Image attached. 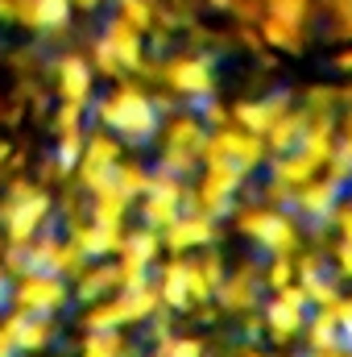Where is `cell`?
Masks as SVG:
<instances>
[{
    "label": "cell",
    "instance_id": "1",
    "mask_svg": "<svg viewBox=\"0 0 352 357\" xmlns=\"http://www.w3.org/2000/svg\"><path fill=\"white\" fill-rule=\"evenodd\" d=\"M88 116L95 125L112 129L125 146H145V142H154L158 129H162V108H158V100L141 88V84H129V79H120L108 96H99L88 108Z\"/></svg>",
    "mask_w": 352,
    "mask_h": 357
},
{
    "label": "cell",
    "instance_id": "2",
    "mask_svg": "<svg viewBox=\"0 0 352 357\" xmlns=\"http://www.w3.org/2000/svg\"><path fill=\"white\" fill-rule=\"evenodd\" d=\"M249 187V171L237 167L232 158H220V162H203L199 167V178L186 187V204L182 212H207L216 220L232 216L237 208V195Z\"/></svg>",
    "mask_w": 352,
    "mask_h": 357
},
{
    "label": "cell",
    "instance_id": "3",
    "mask_svg": "<svg viewBox=\"0 0 352 357\" xmlns=\"http://www.w3.org/2000/svg\"><path fill=\"white\" fill-rule=\"evenodd\" d=\"M71 278L54 274V270H25L13 278V295H8V307L17 312H29V316H58L67 312L71 303Z\"/></svg>",
    "mask_w": 352,
    "mask_h": 357
},
{
    "label": "cell",
    "instance_id": "4",
    "mask_svg": "<svg viewBox=\"0 0 352 357\" xmlns=\"http://www.w3.org/2000/svg\"><path fill=\"white\" fill-rule=\"evenodd\" d=\"M262 316H265V337L286 349L303 337V324L311 316V299L298 282H290L282 291H269V299L262 303Z\"/></svg>",
    "mask_w": 352,
    "mask_h": 357
},
{
    "label": "cell",
    "instance_id": "5",
    "mask_svg": "<svg viewBox=\"0 0 352 357\" xmlns=\"http://www.w3.org/2000/svg\"><path fill=\"white\" fill-rule=\"evenodd\" d=\"M158 79L175 100L199 104L203 96L216 91V59L211 54H175V59L158 63Z\"/></svg>",
    "mask_w": 352,
    "mask_h": 357
},
{
    "label": "cell",
    "instance_id": "6",
    "mask_svg": "<svg viewBox=\"0 0 352 357\" xmlns=\"http://www.w3.org/2000/svg\"><path fill=\"white\" fill-rule=\"evenodd\" d=\"M262 262H241L224 274L220 291H216V303L220 312H232V316H245V312H257L262 307Z\"/></svg>",
    "mask_w": 352,
    "mask_h": 357
},
{
    "label": "cell",
    "instance_id": "7",
    "mask_svg": "<svg viewBox=\"0 0 352 357\" xmlns=\"http://www.w3.org/2000/svg\"><path fill=\"white\" fill-rule=\"evenodd\" d=\"M216 237H220V220L207 212H182L170 229H162V245L175 258H186L203 245H216Z\"/></svg>",
    "mask_w": 352,
    "mask_h": 357
},
{
    "label": "cell",
    "instance_id": "8",
    "mask_svg": "<svg viewBox=\"0 0 352 357\" xmlns=\"http://www.w3.org/2000/svg\"><path fill=\"white\" fill-rule=\"evenodd\" d=\"M340 199V187L332 178H307L303 187H294L290 195V212H298V220H311V225H328L332 220V208Z\"/></svg>",
    "mask_w": 352,
    "mask_h": 357
},
{
    "label": "cell",
    "instance_id": "9",
    "mask_svg": "<svg viewBox=\"0 0 352 357\" xmlns=\"http://www.w3.org/2000/svg\"><path fill=\"white\" fill-rule=\"evenodd\" d=\"M154 287H158L166 312H178V316H191L195 312V299H191V287H186V258L166 254L154 266Z\"/></svg>",
    "mask_w": 352,
    "mask_h": 357
},
{
    "label": "cell",
    "instance_id": "10",
    "mask_svg": "<svg viewBox=\"0 0 352 357\" xmlns=\"http://www.w3.org/2000/svg\"><path fill=\"white\" fill-rule=\"evenodd\" d=\"M91 88H95L91 59H83V54H58L54 59V91H58V100L91 104Z\"/></svg>",
    "mask_w": 352,
    "mask_h": 357
},
{
    "label": "cell",
    "instance_id": "11",
    "mask_svg": "<svg viewBox=\"0 0 352 357\" xmlns=\"http://www.w3.org/2000/svg\"><path fill=\"white\" fill-rule=\"evenodd\" d=\"M286 108H294V96H290V91H269L262 100H237V104H232V125H241V129L265 137V129H269Z\"/></svg>",
    "mask_w": 352,
    "mask_h": 357
},
{
    "label": "cell",
    "instance_id": "12",
    "mask_svg": "<svg viewBox=\"0 0 352 357\" xmlns=\"http://www.w3.org/2000/svg\"><path fill=\"white\" fill-rule=\"evenodd\" d=\"M125 229L129 225H95V220H79L67 229V237L88 254V258H116L125 250Z\"/></svg>",
    "mask_w": 352,
    "mask_h": 357
},
{
    "label": "cell",
    "instance_id": "13",
    "mask_svg": "<svg viewBox=\"0 0 352 357\" xmlns=\"http://www.w3.org/2000/svg\"><path fill=\"white\" fill-rule=\"evenodd\" d=\"M224 258L211 250V245H203L195 258L186 254V287H191V299L195 303H207V299H216V291H220V282H224Z\"/></svg>",
    "mask_w": 352,
    "mask_h": 357
},
{
    "label": "cell",
    "instance_id": "14",
    "mask_svg": "<svg viewBox=\"0 0 352 357\" xmlns=\"http://www.w3.org/2000/svg\"><path fill=\"white\" fill-rule=\"evenodd\" d=\"M13 21L33 33H58L71 21V0H17Z\"/></svg>",
    "mask_w": 352,
    "mask_h": 357
},
{
    "label": "cell",
    "instance_id": "15",
    "mask_svg": "<svg viewBox=\"0 0 352 357\" xmlns=\"http://www.w3.org/2000/svg\"><path fill=\"white\" fill-rule=\"evenodd\" d=\"M216 137H220V146H224V158H232V162L245 167L249 175L262 171L265 162H269V150H265L262 133H249V129H241V125H224V129H216Z\"/></svg>",
    "mask_w": 352,
    "mask_h": 357
},
{
    "label": "cell",
    "instance_id": "16",
    "mask_svg": "<svg viewBox=\"0 0 352 357\" xmlns=\"http://www.w3.org/2000/svg\"><path fill=\"white\" fill-rule=\"evenodd\" d=\"M262 254H298L303 250V220L290 212V208H273V216H269V225L262 229V237L253 241Z\"/></svg>",
    "mask_w": 352,
    "mask_h": 357
},
{
    "label": "cell",
    "instance_id": "17",
    "mask_svg": "<svg viewBox=\"0 0 352 357\" xmlns=\"http://www.w3.org/2000/svg\"><path fill=\"white\" fill-rule=\"evenodd\" d=\"M154 142H158V146H175V150H191V154H199L203 142H207V125H203L199 112H191V108H182V112H166V116H162V129H158Z\"/></svg>",
    "mask_w": 352,
    "mask_h": 357
},
{
    "label": "cell",
    "instance_id": "18",
    "mask_svg": "<svg viewBox=\"0 0 352 357\" xmlns=\"http://www.w3.org/2000/svg\"><path fill=\"white\" fill-rule=\"evenodd\" d=\"M99 38L112 46V54L120 59V67L125 71H145V33L141 29H133L129 21H120V17H112L104 29H99Z\"/></svg>",
    "mask_w": 352,
    "mask_h": 357
},
{
    "label": "cell",
    "instance_id": "19",
    "mask_svg": "<svg viewBox=\"0 0 352 357\" xmlns=\"http://www.w3.org/2000/svg\"><path fill=\"white\" fill-rule=\"evenodd\" d=\"M116 291V258H91L88 266L71 278V295L79 303H91V299H104Z\"/></svg>",
    "mask_w": 352,
    "mask_h": 357
},
{
    "label": "cell",
    "instance_id": "20",
    "mask_svg": "<svg viewBox=\"0 0 352 357\" xmlns=\"http://www.w3.org/2000/svg\"><path fill=\"white\" fill-rule=\"evenodd\" d=\"M257 33H262L265 46H273V50H282V54H303L307 42H311V29H307V25H294V21L269 17V13L257 21Z\"/></svg>",
    "mask_w": 352,
    "mask_h": 357
},
{
    "label": "cell",
    "instance_id": "21",
    "mask_svg": "<svg viewBox=\"0 0 352 357\" xmlns=\"http://www.w3.org/2000/svg\"><path fill=\"white\" fill-rule=\"evenodd\" d=\"M108 328H129V307L120 291L83 303V333H108Z\"/></svg>",
    "mask_w": 352,
    "mask_h": 357
},
{
    "label": "cell",
    "instance_id": "22",
    "mask_svg": "<svg viewBox=\"0 0 352 357\" xmlns=\"http://www.w3.org/2000/svg\"><path fill=\"white\" fill-rule=\"evenodd\" d=\"M129 208H133V199L116 183H108V187L88 195V216L95 225H129Z\"/></svg>",
    "mask_w": 352,
    "mask_h": 357
},
{
    "label": "cell",
    "instance_id": "23",
    "mask_svg": "<svg viewBox=\"0 0 352 357\" xmlns=\"http://www.w3.org/2000/svg\"><path fill=\"white\" fill-rule=\"evenodd\" d=\"M319 171H323V167H319L311 154H303L298 146H294V150H286V154H273V158H269V178L286 183L290 191H294V187H303L307 178H315Z\"/></svg>",
    "mask_w": 352,
    "mask_h": 357
},
{
    "label": "cell",
    "instance_id": "24",
    "mask_svg": "<svg viewBox=\"0 0 352 357\" xmlns=\"http://www.w3.org/2000/svg\"><path fill=\"white\" fill-rule=\"evenodd\" d=\"M54 333H58L54 316H29V312H21V324H17V349H21V357L46 354L54 345Z\"/></svg>",
    "mask_w": 352,
    "mask_h": 357
},
{
    "label": "cell",
    "instance_id": "25",
    "mask_svg": "<svg viewBox=\"0 0 352 357\" xmlns=\"http://www.w3.org/2000/svg\"><path fill=\"white\" fill-rule=\"evenodd\" d=\"M303 125H307V108H303V104H298V108H286V112L265 129V150H269V158L294 150L298 137H303Z\"/></svg>",
    "mask_w": 352,
    "mask_h": 357
},
{
    "label": "cell",
    "instance_id": "26",
    "mask_svg": "<svg viewBox=\"0 0 352 357\" xmlns=\"http://www.w3.org/2000/svg\"><path fill=\"white\" fill-rule=\"evenodd\" d=\"M120 254H133V258L158 266V262L166 258V245H162V233H158V229L133 225V229H125V250H120ZM120 254H116V258H120Z\"/></svg>",
    "mask_w": 352,
    "mask_h": 357
},
{
    "label": "cell",
    "instance_id": "27",
    "mask_svg": "<svg viewBox=\"0 0 352 357\" xmlns=\"http://www.w3.org/2000/svg\"><path fill=\"white\" fill-rule=\"evenodd\" d=\"M112 183L129 195V199H141L145 191H150V183H154V167H145L141 158H120L116 162V175Z\"/></svg>",
    "mask_w": 352,
    "mask_h": 357
},
{
    "label": "cell",
    "instance_id": "28",
    "mask_svg": "<svg viewBox=\"0 0 352 357\" xmlns=\"http://www.w3.org/2000/svg\"><path fill=\"white\" fill-rule=\"evenodd\" d=\"M125 295V307H129V324H150L158 312H162V295L154 282L137 287V291H120Z\"/></svg>",
    "mask_w": 352,
    "mask_h": 357
},
{
    "label": "cell",
    "instance_id": "29",
    "mask_svg": "<svg viewBox=\"0 0 352 357\" xmlns=\"http://www.w3.org/2000/svg\"><path fill=\"white\" fill-rule=\"evenodd\" d=\"M83 158H95V162H108V167H116V162L125 158V142H120L112 129L95 125V129H88V146H83Z\"/></svg>",
    "mask_w": 352,
    "mask_h": 357
},
{
    "label": "cell",
    "instance_id": "30",
    "mask_svg": "<svg viewBox=\"0 0 352 357\" xmlns=\"http://www.w3.org/2000/svg\"><path fill=\"white\" fill-rule=\"evenodd\" d=\"M133 349L125 341V328H108V333H88L83 345H79V357H125Z\"/></svg>",
    "mask_w": 352,
    "mask_h": 357
},
{
    "label": "cell",
    "instance_id": "31",
    "mask_svg": "<svg viewBox=\"0 0 352 357\" xmlns=\"http://www.w3.org/2000/svg\"><path fill=\"white\" fill-rule=\"evenodd\" d=\"M269 216H273V208H269L265 199H253V204L232 208V225H237V233H241V237H249V241H257V237H262V229L269 225Z\"/></svg>",
    "mask_w": 352,
    "mask_h": 357
},
{
    "label": "cell",
    "instance_id": "32",
    "mask_svg": "<svg viewBox=\"0 0 352 357\" xmlns=\"http://www.w3.org/2000/svg\"><path fill=\"white\" fill-rule=\"evenodd\" d=\"M88 262H91L88 254H83V250H79V245H75V241H71V237L63 233V241L54 245V254H50L46 270H54V274H63V278H75V274L88 266Z\"/></svg>",
    "mask_w": 352,
    "mask_h": 357
},
{
    "label": "cell",
    "instance_id": "33",
    "mask_svg": "<svg viewBox=\"0 0 352 357\" xmlns=\"http://www.w3.org/2000/svg\"><path fill=\"white\" fill-rule=\"evenodd\" d=\"M265 13L311 29V25H315V17H319V0H265Z\"/></svg>",
    "mask_w": 352,
    "mask_h": 357
},
{
    "label": "cell",
    "instance_id": "34",
    "mask_svg": "<svg viewBox=\"0 0 352 357\" xmlns=\"http://www.w3.org/2000/svg\"><path fill=\"white\" fill-rule=\"evenodd\" d=\"M58 146H54V162L63 167V175H75L79 158H83V146H88V129H71V133H54Z\"/></svg>",
    "mask_w": 352,
    "mask_h": 357
},
{
    "label": "cell",
    "instance_id": "35",
    "mask_svg": "<svg viewBox=\"0 0 352 357\" xmlns=\"http://www.w3.org/2000/svg\"><path fill=\"white\" fill-rule=\"evenodd\" d=\"M116 17L129 21L141 33H154V25H158V0H116Z\"/></svg>",
    "mask_w": 352,
    "mask_h": 357
},
{
    "label": "cell",
    "instance_id": "36",
    "mask_svg": "<svg viewBox=\"0 0 352 357\" xmlns=\"http://www.w3.org/2000/svg\"><path fill=\"white\" fill-rule=\"evenodd\" d=\"M145 282H154V266L150 262H141L133 254H120L116 258V291H137Z\"/></svg>",
    "mask_w": 352,
    "mask_h": 357
},
{
    "label": "cell",
    "instance_id": "37",
    "mask_svg": "<svg viewBox=\"0 0 352 357\" xmlns=\"http://www.w3.org/2000/svg\"><path fill=\"white\" fill-rule=\"evenodd\" d=\"M298 282V270H294V254H273L269 262H262V287L265 291H282Z\"/></svg>",
    "mask_w": 352,
    "mask_h": 357
},
{
    "label": "cell",
    "instance_id": "38",
    "mask_svg": "<svg viewBox=\"0 0 352 357\" xmlns=\"http://www.w3.org/2000/svg\"><path fill=\"white\" fill-rule=\"evenodd\" d=\"M112 175H116V167H108V162H95V158H79V167H75V187L83 191V195H91V191H99V187H108L112 183Z\"/></svg>",
    "mask_w": 352,
    "mask_h": 357
},
{
    "label": "cell",
    "instance_id": "39",
    "mask_svg": "<svg viewBox=\"0 0 352 357\" xmlns=\"http://www.w3.org/2000/svg\"><path fill=\"white\" fill-rule=\"evenodd\" d=\"M158 167L162 171H170L178 178H195L199 175V154H191V150H175V146H158Z\"/></svg>",
    "mask_w": 352,
    "mask_h": 357
},
{
    "label": "cell",
    "instance_id": "40",
    "mask_svg": "<svg viewBox=\"0 0 352 357\" xmlns=\"http://www.w3.org/2000/svg\"><path fill=\"white\" fill-rule=\"evenodd\" d=\"M54 133H71V129H88V104H79V100H58V108H54Z\"/></svg>",
    "mask_w": 352,
    "mask_h": 357
},
{
    "label": "cell",
    "instance_id": "41",
    "mask_svg": "<svg viewBox=\"0 0 352 357\" xmlns=\"http://www.w3.org/2000/svg\"><path fill=\"white\" fill-rule=\"evenodd\" d=\"M91 67H95V75H104V79H125V75H129L104 38H95V42H91Z\"/></svg>",
    "mask_w": 352,
    "mask_h": 357
},
{
    "label": "cell",
    "instance_id": "42",
    "mask_svg": "<svg viewBox=\"0 0 352 357\" xmlns=\"http://www.w3.org/2000/svg\"><path fill=\"white\" fill-rule=\"evenodd\" d=\"M195 112H199V121H203L207 129H224V125H232V104L216 100V91H211V96H203V100L195 104Z\"/></svg>",
    "mask_w": 352,
    "mask_h": 357
},
{
    "label": "cell",
    "instance_id": "43",
    "mask_svg": "<svg viewBox=\"0 0 352 357\" xmlns=\"http://www.w3.org/2000/svg\"><path fill=\"white\" fill-rule=\"evenodd\" d=\"M17 324H21V312L8 307L0 316V357H21V349H17Z\"/></svg>",
    "mask_w": 352,
    "mask_h": 357
},
{
    "label": "cell",
    "instance_id": "44",
    "mask_svg": "<svg viewBox=\"0 0 352 357\" xmlns=\"http://www.w3.org/2000/svg\"><path fill=\"white\" fill-rule=\"evenodd\" d=\"M336 233H340V241H352V195L340 191V199H336V208H332V220H328Z\"/></svg>",
    "mask_w": 352,
    "mask_h": 357
},
{
    "label": "cell",
    "instance_id": "45",
    "mask_svg": "<svg viewBox=\"0 0 352 357\" xmlns=\"http://www.w3.org/2000/svg\"><path fill=\"white\" fill-rule=\"evenodd\" d=\"M290 195H294V191H290L286 183H278V178H265V187L257 191V199H265L269 208H290Z\"/></svg>",
    "mask_w": 352,
    "mask_h": 357
},
{
    "label": "cell",
    "instance_id": "46",
    "mask_svg": "<svg viewBox=\"0 0 352 357\" xmlns=\"http://www.w3.org/2000/svg\"><path fill=\"white\" fill-rule=\"evenodd\" d=\"M166 357H207V345H203V337H175Z\"/></svg>",
    "mask_w": 352,
    "mask_h": 357
},
{
    "label": "cell",
    "instance_id": "47",
    "mask_svg": "<svg viewBox=\"0 0 352 357\" xmlns=\"http://www.w3.org/2000/svg\"><path fill=\"white\" fill-rule=\"evenodd\" d=\"M232 13H237V21L241 25H257L265 17V0H237L232 4Z\"/></svg>",
    "mask_w": 352,
    "mask_h": 357
},
{
    "label": "cell",
    "instance_id": "48",
    "mask_svg": "<svg viewBox=\"0 0 352 357\" xmlns=\"http://www.w3.org/2000/svg\"><path fill=\"white\" fill-rule=\"evenodd\" d=\"M241 328H245V341H257V337L265 333V316H262V307H257V312H245V316H241Z\"/></svg>",
    "mask_w": 352,
    "mask_h": 357
},
{
    "label": "cell",
    "instance_id": "49",
    "mask_svg": "<svg viewBox=\"0 0 352 357\" xmlns=\"http://www.w3.org/2000/svg\"><path fill=\"white\" fill-rule=\"evenodd\" d=\"M8 158H13V142H4V137H0V167H4Z\"/></svg>",
    "mask_w": 352,
    "mask_h": 357
},
{
    "label": "cell",
    "instance_id": "50",
    "mask_svg": "<svg viewBox=\"0 0 352 357\" xmlns=\"http://www.w3.org/2000/svg\"><path fill=\"white\" fill-rule=\"evenodd\" d=\"M207 4H211V8H220V13H232V4H237V0H207Z\"/></svg>",
    "mask_w": 352,
    "mask_h": 357
},
{
    "label": "cell",
    "instance_id": "51",
    "mask_svg": "<svg viewBox=\"0 0 352 357\" xmlns=\"http://www.w3.org/2000/svg\"><path fill=\"white\" fill-rule=\"evenodd\" d=\"M95 4H99V0H71V8H83V13H91Z\"/></svg>",
    "mask_w": 352,
    "mask_h": 357
},
{
    "label": "cell",
    "instance_id": "52",
    "mask_svg": "<svg viewBox=\"0 0 352 357\" xmlns=\"http://www.w3.org/2000/svg\"><path fill=\"white\" fill-rule=\"evenodd\" d=\"M4 312H8V299H0V316H4Z\"/></svg>",
    "mask_w": 352,
    "mask_h": 357
}]
</instances>
